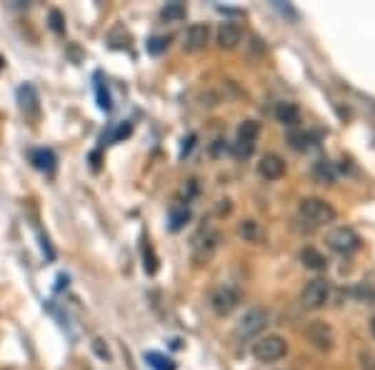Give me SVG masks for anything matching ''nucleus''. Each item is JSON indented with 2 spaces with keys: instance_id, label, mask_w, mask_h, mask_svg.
Listing matches in <instances>:
<instances>
[{
  "instance_id": "f257e3e1",
  "label": "nucleus",
  "mask_w": 375,
  "mask_h": 370,
  "mask_svg": "<svg viewBox=\"0 0 375 370\" xmlns=\"http://www.w3.org/2000/svg\"><path fill=\"white\" fill-rule=\"evenodd\" d=\"M300 218L310 223V226H326V223H333L335 210L330 203H326L323 198H306L300 200Z\"/></svg>"
},
{
  "instance_id": "f03ea898",
  "label": "nucleus",
  "mask_w": 375,
  "mask_h": 370,
  "mask_svg": "<svg viewBox=\"0 0 375 370\" xmlns=\"http://www.w3.org/2000/svg\"><path fill=\"white\" fill-rule=\"evenodd\" d=\"M218 246H220V233H218L216 228H210V226L198 228V233H195L193 240H190L193 255L198 258V261H208L210 255L218 250Z\"/></svg>"
},
{
  "instance_id": "7ed1b4c3",
  "label": "nucleus",
  "mask_w": 375,
  "mask_h": 370,
  "mask_svg": "<svg viewBox=\"0 0 375 370\" xmlns=\"http://www.w3.org/2000/svg\"><path fill=\"white\" fill-rule=\"evenodd\" d=\"M288 353V343H285L280 336H265L260 338L258 343H253V356L260 363H273V360H280V358Z\"/></svg>"
},
{
  "instance_id": "20e7f679",
  "label": "nucleus",
  "mask_w": 375,
  "mask_h": 370,
  "mask_svg": "<svg viewBox=\"0 0 375 370\" xmlns=\"http://www.w3.org/2000/svg\"><path fill=\"white\" fill-rule=\"evenodd\" d=\"M326 243L333 248L335 253H343V255L355 253V250L361 248V238H358V233H355L353 228H348V226L333 228V230L326 235Z\"/></svg>"
},
{
  "instance_id": "39448f33",
  "label": "nucleus",
  "mask_w": 375,
  "mask_h": 370,
  "mask_svg": "<svg viewBox=\"0 0 375 370\" xmlns=\"http://www.w3.org/2000/svg\"><path fill=\"white\" fill-rule=\"evenodd\" d=\"M328 295H330V283L326 278H315L300 293V305L306 310H318L328 303Z\"/></svg>"
},
{
  "instance_id": "423d86ee",
  "label": "nucleus",
  "mask_w": 375,
  "mask_h": 370,
  "mask_svg": "<svg viewBox=\"0 0 375 370\" xmlns=\"http://www.w3.org/2000/svg\"><path fill=\"white\" fill-rule=\"evenodd\" d=\"M268 325V313L263 308H250L236 325V336L240 340H250L253 336H258L260 330Z\"/></svg>"
},
{
  "instance_id": "0eeeda50",
  "label": "nucleus",
  "mask_w": 375,
  "mask_h": 370,
  "mask_svg": "<svg viewBox=\"0 0 375 370\" xmlns=\"http://www.w3.org/2000/svg\"><path fill=\"white\" fill-rule=\"evenodd\" d=\"M258 133H260V125H258L255 120H245V123H240V128H238V140H236V145H233V151H236L238 158H248L250 153H253Z\"/></svg>"
},
{
  "instance_id": "6e6552de",
  "label": "nucleus",
  "mask_w": 375,
  "mask_h": 370,
  "mask_svg": "<svg viewBox=\"0 0 375 370\" xmlns=\"http://www.w3.org/2000/svg\"><path fill=\"white\" fill-rule=\"evenodd\" d=\"M238 303H240V295H238L236 288H230V285L218 288L216 293H213V298H210V305H213V310H216L218 316L233 313V310L238 308Z\"/></svg>"
},
{
  "instance_id": "1a4fd4ad",
  "label": "nucleus",
  "mask_w": 375,
  "mask_h": 370,
  "mask_svg": "<svg viewBox=\"0 0 375 370\" xmlns=\"http://www.w3.org/2000/svg\"><path fill=\"white\" fill-rule=\"evenodd\" d=\"M306 338L310 340L318 350H330L333 348V330L323 320H312L306 328Z\"/></svg>"
},
{
  "instance_id": "9d476101",
  "label": "nucleus",
  "mask_w": 375,
  "mask_h": 370,
  "mask_svg": "<svg viewBox=\"0 0 375 370\" xmlns=\"http://www.w3.org/2000/svg\"><path fill=\"white\" fill-rule=\"evenodd\" d=\"M258 173H260L265 180L283 178V173H285L283 158H280V155H275V153H268V155H263V158H260V163H258Z\"/></svg>"
},
{
  "instance_id": "9b49d317",
  "label": "nucleus",
  "mask_w": 375,
  "mask_h": 370,
  "mask_svg": "<svg viewBox=\"0 0 375 370\" xmlns=\"http://www.w3.org/2000/svg\"><path fill=\"white\" fill-rule=\"evenodd\" d=\"M240 41H243V30H240V25H236V23H223V25L218 28V45H220L223 50L238 48V43Z\"/></svg>"
},
{
  "instance_id": "f8f14e48",
  "label": "nucleus",
  "mask_w": 375,
  "mask_h": 370,
  "mask_svg": "<svg viewBox=\"0 0 375 370\" xmlns=\"http://www.w3.org/2000/svg\"><path fill=\"white\" fill-rule=\"evenodd\" d=\"M208 25H203V23H195V25H190L185 30V50H190V53H195V50H203L205 48V43H208Z\"/></svg>"
},
{
  "instance_id": "ddd939ff",
  "label": "nucleus",
  "mask_w": 375,
  "mask_h": 370,
  "mask_svg": "<svg viewBox=\"0 0 375 370\" xmlns=\"http://www.w3.org/2000/svg\"><path fill=\"white\" fill-rule=\"evenodd\" d=\"M18 103H21V110L25 116H38V93H35L33 85H23L18 90Z\"/></svg>"
},
{
  "instance_id": "4468645a",
  "label": "nucleus",
  "mask_w": 375,
  "mask_h": 370,
  "mask_svg": "<svg viewBox=\"0 0 375 370\" xmlns=\"http://www.w3.org/2000/svg\"><path fill=\"white\" fill-rule=\"evenodd\" d=\"M275 118L283 125H295L300 120V110L295 103H278L275 105Z\"/></svg>"
},
{
  "instance_id": "2eb2a0df",
  "label": "nucleus",
  "mask_w": 375,
  "mask_h": 370,
  "mask_svg": "<svg viewBox=\"0 0 375 370\" xmlns=\"http://www.w3.org/2000/svg\"><path fill=\"white\" fill-rule=\"evenodd\" d=\"M300 261H303V265L306 268H310V270H323V268H326V255L318 253L315 248H303Z\"/></svg>"
},
{
  "instance_id": "dca6fc26",
  "label": "nucleus",
  "mask_w": 375,
  "mask_h": 370,
  "mask_svg": "<svg viewBox=\"0 0 375 370\" xmlns=\"http://www.w3.org/2000/svg\"><path fill=\"white\" fill-rule=\"evenodd\" d=\"M30 160H33V165L38 168V171L50 173L53 168H56V155H53L50 151H33L30 153Z\"/></svg>"
},
{
  "instance_id": "f3484780",
  "label": "nucleus",
  "mask_w": 375,
  "mask_h": 370,
  "mask_svg": "<svg viewBox=\"0 0 375 370\" xmlns=\"http://www.w3.org/2000/svg\"><path fill=\"white\" fill-rule=\"evenodd\" d=\"M160 18L166 23H178L185 18V6L183 3H168L163 10H160Z\"/></svg>"
},
{
  "instance_id": "a211bd4d",
  "label": "nucleus",
  "mask_w": 375,
  "mask_h": 370,
  "mask_svg": "<svg viewBox=\"0 0 375 370\" xmlns=\"http://www.w3.org/2000/svg\"><path fill=\"white\" fill-rule=\"evenodd\" d=\"M146 360H148V365L153 370H175V363L170 360V358H166L163 353H146Z\"/></svg>"
},
{
  "instance_id": "6ab92c4d",
  "label": "nucleus",
  "mask_w": 375,
  "mask_h": 370,
  "mask_svg": "<svg viewBox=\"0 0 375 370\" xmlns=\"http://www.w3.org/2000/svg\"><path fill=\"white\" fill-rule=\"evenodd\" d=\"M188 218H190L188 206H173L170 208V230H181Z\"/></svg>"
},
{
  "instance_id": "aec40b11",
  "label": "nucleus",
  "mask_w": 375,
  "mask_h": 370,
  "mask_svg": "<svg viewBox=\"0 0 375 370\" xmlns=\"http://www.w3.org/2000/svg\"><path fill=\"white\" fill-rule=\"evenodd\" d=\"M312 173H315V178L323 180V183H333L335 180V168L333 163H328V160H318L315 168H312Z\"/></svg>"
},
{
  "instance_id": "412c9836",
  "label": "nucleus",
  "mask_w": 375,
  "mask_h": 370,
  "mask_svg": "<svg viewBox=\"0 0 375 370\" xmlns=\"http://www.w3.org/2000/svg\"><path fill=\"white\" fill-rule=\"evenodd\" d=\"M238 233H240V238L250 240V243L260 240V228H258L255 220H243V223H240V228H238Z\"/></svg>"
},
{
  "instance_id": "4be33fe9",
  "label": "nucleus",
  "mask_w": 375,
  "mask_h": 370,
  "mask_svg": "<svg viewBox=\"0 0 375 370\" xmlns=\"http://www.w3.org/2000/svg\"><path fill=\"white\" fill-rule=\"evenodd\" d=\"M143 268H146L150 275L158 270V258H155L153 248H150V243H148V240H143Z\"/></svg>"
},
{
  "instance_id": "5701e85b",
  "label": "nucleus",
  "mask_w": 375,
  "mask_h": 370,
  "mask_svg": "<svg viewBox=\"0 0 375 370\" xmlns=\"http://www.w3.org/2000/svg\"><path fill=\"white\" fill-rule=\"evenodd\" d=\"M166 48H168V38H160V35H155V38H150V41H148V50H150L153 55H160Z\"/></svg>"
},
{
  "instance_id": "b1692460",
  "label": "nucleus",
  "mask_w": 375,
  "mask_h": 370,
  "mask_svg": "<svg viewBox=\"0 0 375 370\" xmlns=\"http://www.w3.org/2000/svg\"><path fill=\"white\" fill-rule=\"evenodd\" d=\"M308 140H310V135H306V133H291V145L295 151H306L308 145H310Z\"/></svg>"
},
{
  "instance_id": "393cba45",
  "label": "nucleus",
  "mask_w": 375,
  "mask_h": 370,
  "mask_svg": "<svg viewBox=\"0 0 375 370\" xmlns=\"http://www.w3.org/2000/svg\"><path fill=\"white\" fill-rule=\"evenodd\" d=\"M95 90H98V105L103 110H111V96H108V90L103 88V83H98Z\"/></svg>"
},
{
  "instance_id": "a878e982",
  "label": "nucleus",
  "mask_w": 375,
  "mask_h": 370,
  "mask_svg": "<svg viewBox=\"0 0 375 370\" xmlns=\"http://www.w3.org/2000/svg\"><path fill=\"white\" fill-rule=\"evenodd\" d=\"M361 368L363 370H375V356H373V353H368V350L361 353Z\"/></svg>"
},
{
  "instance_id": "bb28decb",
  "label": "nucleus",
  "mask_w": 375,
  "mask_h": 370,
  "mask_svg": "<svg viewBox=\"0 0 375 370\" xmlns=\"http://www.w3.org/2000/svg\"><path fill=\"white\" fill-rule=\"evenodd\" d=\"M130 131H133V125H130V123H125V125H120L118 131H115V135H113V140H120V138H125V135H130Z\"/></svg>"
},
{
  "instance_id": "cd10ccee",
  "label": "nucleus",
  "mask_w": 375,
  "mask_h": 370,
  "mask_svg": "<svg viewBox=\"0 0 375 370\" xmlns=\"http://www.w3.org/2000/svg\"><path fill=\"white\" fill-rule=\"evenodd\" d=\"M50 21H53V30H56V33H62V23H60V13H58V10L50 13Z\"/></svg>"
},
{
  "instance_id": "c85d7f7f",
  "label": "nucleus",
  "mask_w": 375,
  "mask_h": 370,
  "mask_svg": "<svg viewBox=\"0 0 375 370\" xmlns=\"http://www.w3.org/2000/svg\"><path fill=\"white\" fill-rule=\"evenodd\" d=\"M193 143H195V135H188V140H183L181 155H185V153H190V148H193Z\"/></svg>"
},
{
  "instance_id": "c756f323",
  "label": "nucleus",
  "mask_w": 375,
  "mask_h": 370,
  "mask_svg": "<svg viewBox=\"0 0 375 370\" xmlns=\"http://www.w3.org/2000/svg\"><path fill=\"white\" fill-rule=\"evenodd\" d=\"M370 336L375 338V318H373V320H370Z\"/></svg>"
}]
</instances>
